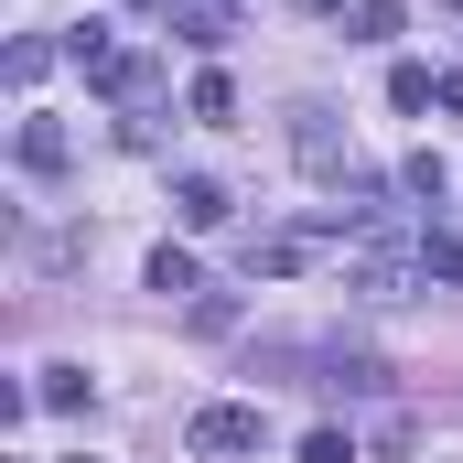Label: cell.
<instances>
[{
  "label": "cell",
  "mask_w": 463,
  "mask_h": 463,
  "mask_svg": "<svg viewBox=\"0 0 463 463\" xmlns=\"http://www.w3.org/2000/svg\"><path fill=\"white\" fill-rule=\"evenodd\" d=\"M431 269H420V237H399V227H355L345 248V291H366V302H399V291H420Z\"/></svg>",
  "instance_id": "1"
},
{
  "label": "cell",
  "mask_w": 463,
  "mask_h": 463,
  "mask_svg": "<svg viewBox=\"0 0 463 463\" xmlns=\"http://www.w3.org/2000/svg\"><path fill=\"white\" fill-rule=\"evenodd\" d=\"M259 410H237V399H216V410H194V431H184V453L194 463H237V453H259Z\"/></svg>",
  "instance_id": "2"
},
{
  "label": "cell",
  "mask_w": 463,
  "mask_h": 463,
  "mask_svg": "<svg viewBox=\"0 0 463 463\" xmlns=\"http://www.w3.org/2000/svg\"><path fill=\"white\" fill-rule=\"evenodd\" d=\"M291 151H302L313 184H345V129H335V109H291Z\"/></svg>",
  "instance_id": "3"
},
{
  "label": "cell",
  "mask_w": 463,
  "mask_h": 463,
  "mask_svg": "<svg viewBox=\"0 0 463 463\" xmlns=\"http://www.w3.org/2000/svg\"><path fill=\"white\" fill-rule=\"evenodd\" d=\"M162 22H173V43H194V54H216V43L237 33V0H173Z\"/></svg>",
  "instance_id": "4"
},
{
  "label": "cell",
  "mask_w": 463,
  "mask_h": 463,
  "mask_svg": "<svg viewBox=\"0 0 463 463\" xmlns=\"http://www.w3.org/2000/svg\"><path fill=\"white\" fill-rule=\"evenodd\" d=\"M324 388H335V399H388V366H377V355H324Z\"/></svg>",
  "instance_id": "5"
},
{
  "label": "cell",
  "mask_w": 463,
  "mask_h": 463,
  "mask_svg": "<svg viewBox=\"0 0 463 463\" xmlns=\"http://www.w3.org/2000/svg\"><path fill=\"white\" fill-rule=\"evenodd\" d=\"M173 205H184V227H227V216H237L216 173H184V184H173Z\"/></svg>",
  "instance_id": "6"
},
{
  "label": "cell",
  "mask_w": 463,
  "mask_h": 463,
  "mask_svg": "<svg viewBox=\"0 0 463 463\" xmlns=\"http://www.w3.org/2000/svg\"><path fill=\"white\" fill-rule=\"evenodd\" d=\"M0 76H11V87H43V76H54V43H43V33H22V43L0 54Z\"/></svg>",
  "instance_id": "7"
},
{
  "label": "cell",
  "mask_w": 463,
  "mask_h": 463,
  "mask_svg": "<svg viewBox=\"0 0 463 463\" xmlns=\"http://www.w3.org/2000/svg\"><path fill=\"white\" fill-rule=\"evenodd\" d=\"M22 173H65V129L54 118H22Z\"/></svg>",
  "instance_id": "8"
},
{
  "label": "cell",
  "mask_w": 463,
  "mask_h": 463,
  "mask_svg": "<svg viewBox=\"0 0 463 463\" xmlns=\"http://www.w3.org/2000/svg\"><path fill=\"white\" fill-rule=\"evenodd\" d=\"M151 291H162V302H184V291H205V269H194L184 248H151Z\"/></svg>",
  "instance_id": "9"
},
{
  "label": "cell",
  "mask_w": 463,
  "mask_h": 463,
  "mask_svg": "<svg viewBox=\"0 0 463 463\" xmlns=\"http://www.w3.org/2000/svg\"><path fill=\"white\" fill-rule=\"evenodd\" d=\"M65 54L87 65V87H109V65H118V43L98 33V22H76V33H65Z\"/></svg>",
  "instance_id": "10"
},
{
  "label": "cell",
  "mask_w": 463,
  "mask_h": 463,
  "mask_svg": "<svg viewBox=\"0 0 463 463\" xmlns=\"http://www.w3.org/2000/svg\"><path fill=\"white\" fill-rule=\"evenodd\" d=\"M345 43H399V0H355V11H345Z\"/></svg>",
  "instance_id": "11"
},
{
  "label": "cell",
  "mask_w": 463,
  "mask_h": 463,
  "mask_svg": "<svg viewBox=\"0 0 463 463\" xmlns=\"http://www.w3.org/2000/svg\"><path fill=\"white\" fill-rule=\"evenodd\" d=\"M431 98H442L431 65H388V109H431Z\"/></svg>",
  "instance_id": "12"
},
{
  "label": "cell",
  "mask_w": 463,
  "mask_h": 463,
  "mask_svg": "<svg viewBox=\"0 0 463 463\" xmlns=\"http://www.w3.org/2000/svg\"><path fill=\"white\" fill-rule=\"evenodd\" d=\"M399 184H410L420 205H442V184H453V173H442V151H410V162H399Z\"/></svg>",
  "instance_id": "13"
},
{
  "label": "cell",
  "mask_w": 463,
  "mask_h": 463,
  "mask_svg": "<svg viewBox=\"0 0 463 463\" xmlns=\"http://www.w3.org/2000/svg\"><path fill=\"white\" fill-rule=\"evenodd\" d=\"M33 399H43V410H87V366H43Z\"/></svg>",
  "instance_id": "14"
},
{
  "label": "cell",
  "mask_w": 463,
  "mask_h": 463,
  "mask_svg": "<svg viewBox=\"0 0 463 463\" xmlns=\"http://www.w3.org/2000/svg\"><path fill=\"white\" fill-rule=\"evenodd\" d=\"M184 109H194V118H237V87H227V76H216V65H205V76H194V98H184Z\"/></svg>",
  "instance_id": "15"
},
{
  "label": "cell",
  "mask_w": 463,
  "mask_h": 463,
  "mask_svg": "<svg viewBox=\"0 0 463 463\" xmlns=\"http://www.w3.org/2000/svg\"><path fill=\"white\" fill-rule=\"evenodd\" d=\"M194 335H237V302H227V291H194Z\"/></svg>",
  "instance_id": "16"
},
{
  "label": "cell",
  "mask_w": 463,
  "mask_h": 463,
  "mask_svg": "<svg viewBox=\"0 0 463 463\" xmlns=\"http://www.w3.org/2000/svg\"><path fill=\"white\" fill-rule=\"evenodd\" d=\"M420 269L431 280H463V237H420Z\"/></svg>",
  "instance_id": "17"
},
{
  "label": "cell",
  "mask_w": 463,
  "mask_h": 463,
  "mask_svg": "<svg viewBox=\"0 0 463 463\" xmlns=\"http://www.w3.org/2000/svg\"><path fill=\"white\" fill-rule=\"evenodd\" d=\"M302 463H355V442L345 431H302Z\"/></svg>",
  "instance_id": "18"
},
{
  "label": "cell",
  "mask_w": 463,
  "mask_h": 463,
  "mask_svg": "<svg viewBox=\"0 0 463 463\" xmlns=\"http://www.w3.org/2000/svg\"><path fill=\"white\" fill-rule=\"evenodd\" d=\"M291 11H302V22H335V11H345V0H291Z\"/></svg>",
  "instance_id": "19"
},
{
  "label": "cell",
  "mask_w": 463,
  "mask_h": 463,
  "mask_svg": "<svg viewBox=\"0 0 463 463\" xmlns=\"http://www.w3.org/2000/svg\"><path fill=\"white\" fill-rule=\"evenodd\" d=\"M453 11H463V0H453Z\"/></svg>",
  "instance_id": "20"
}]
</instances>
